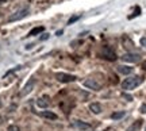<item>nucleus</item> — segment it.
Returning a JSON list of instances; mask_svg holds the SVG:
<instances>
[{
  "label": "nucleus",
  "instance_id": "1",
  "mask_svg": "<svg viewBox=\"0 0 146 131\" xmlns=\"http://www.w3.org/2000/svg\"><path fill=\"white\" fill-rule=\"evenodd\" d=\"M142 84V79L139 76H131V77H127V79L123 80L122 83V89L125 91H133L135 89L138 85Z\"/></svg>",
  "mask_w": 146,
  "mask_h": 131
},
{
  "label": "nucleus",
  "instance_id": "2",
  "mask_svg": "<svg viewBox=\"0 0 146 131\" xmlns=\"http://www.w3.org/2000/svg\"><path fill=\"white\" fill-rule=\"evenodd\" d=\"M29 14H30V8H29V7H25V8H22V10L14 12V14L8 18V21H7V22H8V23H12V22L22 21V19H25Z\"/></svg>",
  "mask_w": 146,
  "mask_h": 131
},
{
  "label": "nucleus",
  "instance_id": "3",
  "mask_svg": "<svg viewBox=\"0 0 146 131\" xmlns=\"http://www.w3.org/2000/svg\"><path fill=\"white\" fill-rule=\"evenodd\" d=\"M99 54H100V57L107 60V61H115V60L118 58L116 57V54H115V52L110 46H103Z\"/></svg>",
  "mask_w": 146,
  "mask_h": 131
},
{
  "label": "nucleus",
  "instance_id": "4",
  "mask_svg": "<svg viewBox=\"0 0 146 131\" xmlns=\"http://www.w3.org/2000/svg\"><path fill=\"white\" fill-rule=\"evenodd\" d=\"M56 79H57V81L62 83V84H68V83L76 81V76L69 74V73H64V72H60V73H56Z\"/></svg>",
  "mask_w": 146,
  "mask_h": 131
},
{
  "label": "nucleus",
  "instance_id": "5",
  "mask_svg": "<svg viewBox=\"0 0 146 131\" xmlns=\"http://www.w3.org/2000/svg\"><path fill=\"white\" fill-rule=\"evenodd\" d=\"M83 85L85 87V88L91 89V91H96V92L102 89V85H100L95 79H87V80H84V81H83Z\"/></svg>",
  "mask_w": 146,
  "mask_h": 131
},
{
  "label": "nucleus",
  "instance_id": "6",
  "mask_svg": "<svg viewBox=\"0 0 146 131\" xmlns=\"http://www.w3.org/2000/svg\"><path fill=\"white\" fill-rule=\"evenodd\" d=\"M120 58H122L125 62H131V64H135V62H139V61H141V56L137 54V53H126V54H123Z\"/></svg>",
  "mask_w": 146,
  "mask_h": 131
},
{
  "label": "nucleus",
  "instance_id": "7",
  "mask_svg": "<svg viewBox=\"0 0 146 131\" xmlns=\"http://www.w3.org/2000/svg\"><path fill=\"white\" fill-rule=\"evenodd\" d=\"M70 126L74 127V128H78V130H89L91 128V126H89L88 123H84L81 120H73L70 123Z\"/></svg>",
  "mask_w": 146,
  "mask_h": 131
},
{
  "label": "nucleus",
  "instance_id": "8",
  "mask_svg": "<svg viewBox=\"0 0 146 131\" xmlns=\"http://www.w3.org/2000/svg\"><path fill=\"white\" fill-rule=\"evenodd\" d=\"M39 115L42 116V118H45V119H49V120H56L58 116L54 114V112H52V111H42V112H39Z\"/></svg>",
  "mask_w": 146,
  "mask_h": 131
},
{
  "label": "nucleus",
  "instance_id": "9",
  "mask_svg": "<svg viewBox=\"0 0 146 131\" xmlns=\"http://www.w3.org/2000/svg\"><path fill=\"white\" fill-rule=\"evenodd\" d=\"M116 69H118V72H119L120 74H125V76L133 73V70H134V69L131 68V66H126V65H119V66H118Z\"/></svg>",
  "mask_w": 146,
  "mask_h": 131
},
{
  "label": "nucleus",
  "instance_id": "10",
  "mask_svg": "<svg viewBox=\"0 0 146 131\" xmlns=\"http://www.w3.org/2000/svg\"><path fill=\"white\" fill-rule=\"evenodd\" d=\"M89 111L95 115H99L102 114V105L99 103H92V104H89Z\"/></svg>",
  "mask_w": 146,
  "mask_h": 131
},
{
  "label": "nucleus",
  "instance_id": "11",
  "mask_svg": "<svg viewBox=\"0 0 146 131\" xmlns=\"http://www.w3.org/2000/svg\"><path fill=\"white\" fill-rule=\"evenodd\" d=\"M33 87H34V80H31V81H29V83H27L26 87H25V88H23V91L21 92V96H26L29 92H31Z\"/></svg>",
  "mask_w": 146,
  "mask_h": 131
},
{
  "label": "nucleus",
  "instance_id": "12",
  "mask_svg": "<svg viewBox=\"0 0 146 131\" xmlns=\"http://www.w3.org/2000/svg\"><path fill=\"white\" fill-rule=\"evenodd\" d=\"M142 122H143V120H141V119L135 120V122H134V123H133V124H131V126L129 127V128H127L126 131H138V130H139V128L142 127Z\"/></svg>",
  "mask_w": 146,
  "mask_h": 131
},
{
  "label": "nucleus",
  "instance_id": "13",
  "mask_svg": "<svg viewBox=\"0 0 146 131\" xmlns=\"http://www.w3.org/2000/svg\"><path fill=\"white\" fill-rule=\"evenodd\" d=\"M45 28L42 26H38V27H34L33 30H30V32H29V37H35V35H38V34H41L42 31H43Z\"/></svg>",
  "mask_w": 146,
  "mask_h": 131
},
{
  "label": "nucleus",
  "instance_id": "14",
  "mask_svg": "<svg viewBox=\"0 0 146 131\" xmlns=\"http://www.w3.org/2000/svg\"><path fill=\"white\" fill-rule=\"evenodd\" d=\"M46 99L47 97H42V99H38L36 100V105L39 107V108H47L49 107V101H46Z\"/></svg>",
  "mask_w": 146,
  "mask_h": 131
},
{
  "label": "nucleus",
  "instance_id": "15",
  "mask_svg": "<svg viewBox=\"0 0 146 131\" xmlns=\"http://www.w3.org/2000/svg\"><path fill=\"white\" fill-rule=\"evenodd\" d=\"M125 115H126V111H116V112H114V114H111V119L119 120V119H122Z\"/></svg>",
  "mask_w": 146,
  "mask_h": 131
},
{
  "label": "nucleus",
  "instance_id": "16",
  "mask_svg": "<svg viewBox=\"0 0 146 131\" xmlns=\"http://www.w3.org/2000/svg\"><path fill=\"white\" fill-rule=\"evenodd\" d=\"M7 131H21V128H19V126H16V124H10Z\"/></svg>",
  "mask_w": 146,
  "mask_h": 131
},
{
  "label": "nucleus",
  "instance_id": "17",
  "mask_svg": "<svg viewBox=\"0 0 146 131\" xmlns=\"http://www.w3.org/2000/svg\"><path fill=\"white\" fill-rule=\"evenodd\" d=\"M78 19H80V16H78V15L72 16V18H70V19L68 21V24H72V23H74V22H77Z\"/></svg>",
  "mask_w": 146,
  "mask_h": 131
},
{
  "label": "nucleus",
  "instance_id": "18",
  "mask_svg": "<svg viewBox=\"0 0 146 131\" xmlns=\"http://www.w3.org/2000/svg\"><path fill=\"white\" fill-rule=\"evenodd\" d=\"M139 12H141V8H139V7H135V12H134V14H133V15H131L130 18H134V16L139 15Z\"/></svg>",
  "mask_w": 146,
  "mask_h": 131
},
{
  "label": "nucleus",
  "instance_id": "19",
  "mask_svg": "<svg viewBox=\"0 0 146 131\" xmlns=\"http://www.w3.org/2000/svg\"><path fill=\"white\" fill-rule=\"evenodd\" d=\"M122 96H123V97H125V99L127 100V101H133V96H130V95L123 93V95H122Z\"/></svg>",
  "mask_w": 146,
  "mask_h": 131
},
{
  "label": "nucleus",
  "instance_id": "20",
  "mask_svg": "<svg viewBox=\"0 0 146 131\" xmlns=\"http://www.w3.org/2000/svg\"><path fill=\"white\" fill-rule=\"evenodd\" d=\"M139 111H141V114H146V103H143V104L139 107Z\"/></svg>",
  "mask_w": 146,
  "mask_h": 131
},
{
  "label": "nucleus",
  "instance_id": "21",
  "mask_svg": "<svg viewBox=\"0 0 146 131\" xmlns=\"http://www.w3.org/2000/svg\"><path fill=\"white\" fill-rule=\"evenodd\" d=\"M139 42H141V45H142L143 47H146V37L141 38V41H139Z\"/></svg>",
  "mask_w": 146,
  "mask_h": 131
},
{
  "label": "nucleus",
  "instance_id": "22",
  "mask_svg": "<svg viewBox=\"0 0 146 131\" xmlns=\"http://www.w3.org/2000/svg\"><path fill=\"white\" fill-rule=\"evenodd\" d=\"M4 3H7V0H0V5L4 4Z\"/></svg>",
  "mask_w": 146,
  "mask_h": 131
},
{
  "label": "nucleus",
  "instance_id": "23",
  "mask_svg": "<svg viewBox=\"0 0 146 131\" xmlns=\"http://www.w3.org/2000/svg\"><path fill=\"white\" fill-rule=\"evenodd\" d=\"M145 131H146V128H145Z\"/></svg>",
  "mask_w": 146,
  "mask_h": 131
}]
</instances>
